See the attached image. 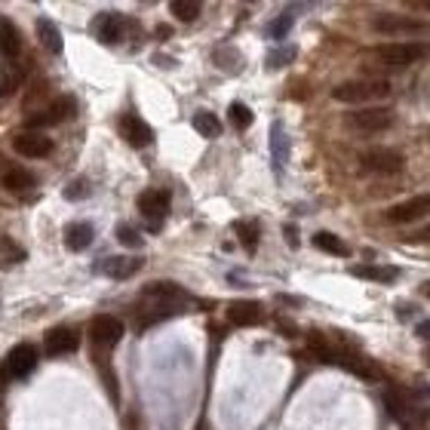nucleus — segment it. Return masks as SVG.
I'll return each mask as SVG.
<instances>
[{
  "label": "nucleus",
  "instance_id": "obj_1",
  "mask_svg": "<svg viewBox=\"0 0 430 430\" xmlns=\"http://www.w3.org/2000/svg\"><path fill=\"white\" fill-rule=\"evenodd\" d=\"M184 304H188V295H184L182 286H175V283L145 286V292H141V307H139V329H148L160 320L175 317Z\"/></svg>",
  "mask_w": 430,
  "mask_h": 430
},
{
  "label": "nucleus",
  "instance_id": "obj_2",
  "mask_svg": "<svg viewBox=\"0 0 430 430\" xmlns=\"http://www.w3.org/2000/svg\"><path fill=\"white\" fill-rule=\"evenodd\" d=\"M390 96V83L378 80V77H366V80H344L332 89L335 102L344 105H366V102H378V98Z\"/></svg>",
  "mask_w": 430,
  "mask_h": 430
},
{
  "label": "nucleus",
  "instance_id": "obj_3",
  "mask_svg": "<svg viewBox=\"0 0 430 430\" xmlns=\"http://www.w3.org/2000/svg\"><path fill=\"white\" fill-rule=\"evenodd\" d=\"M427 53H430L427 40H399V43H384L375 55L387 64V68H406V64L424 59Z\"/></svg>",
  "mask_w": 430,
  "mask_h": 430
},
{
  "label": "nucleus",
  "instance_id": "obj_4",
  "mask_svg": "<svg viewBox=\"0 0 430 430\" xmlns=\"http://www.w3.org/2000/svg\"><path fill=\"white\" fill-rule=\"evenodd\" d=\"M372 28L384 37H418L427 34V22L424 19H409V16H393V12H378L372 19Z\"/></svg>",
  "mask_w": 430,
  "mask_h": 430
},
{
  "label": "nucleus",
  "instance_id": "obj_5",
  "mask_svg": "<svg viewBox=\"0 0 430 430\" xmlns=\"http://www.w3.org/2000/svg\"><path fill=\"white\" fill-rule=\"evenodd\" d=\"M34 366H37V347H34V344H16V347L3 356V363H0V378L16 381V378L31 375Z\"/></svg>",
  "mask_w": 430,
  "mask_h": 430
},
{
  "label": "nucleus",
  "instance_id": "obj_6",
  "mask_svg": "<svg viewBox=\"0 0 430 430\" xmlns=\"http://www.w3.org/2000/svg\"><path fill=\"white\" fill-rule=\"evenodd\" d=\"M390 123H393L390 108H360V111H350L344 117V126L356 129V132H381Z\"/></svg>",
  "mask_w": 430,
  "mask_h": 430
},
{
  "label": "nucleus",
  "instance_id": "obj_7",
  "mask_svg": "<svg viewBox=\"0 0 430 430\" xmlns=\"http://www.w3.org/2000/svg\"><path fill=\"white\" fill-rule=\"evenodd\" d=\"M135 206H139V212L148 218V227H150V231H160L163 218H166V212H169V191L150 188V191H145V194H139Z\"/></svg>",
  "mask_w": 430,
  "mask_h": 430
},
{
  "label": "nucleus",
  "instance_id": "obj_8",
  "mask_svg": "<svg viewBox=\"0 0 430 430\" xmlns=\"http://www.w3.org/2000/svg\"><path fill=\"white\" fill-rule=\"evenodd\" d=\"M89 338L96 350H111L114 344H120V338H123V322L117 317H111V313H102V317L92 320Z\"/></svg>",
  "mask_w": 430,
  "mask_h": 430
},
{
  "label": "nucleus",
  "instance_id": "obj_9",
  "mask_svg": "<svg viewBox=\"0 0 430 430\" xmlns=\"http://www.w3.org/2000/svg\"><path fill=\"white\" fill-rule=\"evenodd\" d=\"M71 114H74V102H71L68 96H62V98H55V102H49L43 111H34L31 117L25 120L28 132H37L43 126H55V123H62V120H68Z\"/></svg>",
  "mask_w": 430,
  "mask_h": 430
},
{
  "label": "nucleus",
  "instance_id": "obj_10",
  "mask_svg": "<svg viewBox=\"0 0 430 430\" xmlns=\"http://www.w3.org/2000/svg\"><path fill=\"white\" fill-rule=\"evenodd\" d=\"M403 154L390 148H375V150H366L360 157V166L366 172H375V175H393V172L403 169Z\"/></svg>",
  "mask_w": 430,
  "mask_h": 430
},
{
  "label": "nucleus",
  "instance_id": "obj_11",
  "mask_svg": "<svg viewBox=\"0 0 430 430\" xmlns=\"http://www.w3.org/2000/svg\"><path fill=\"white\" fill-rule=\"evenodd\" d=\"M427 212H430V197L427 194H418V197L390 206V209L384 212V218L390 221V225H409V221L421 218V215H427Z\"/></svg>",
  "mask_w": 430,
  "mask_h": 430
},
{
  "label": "nucleus",
  "instance_id": "obj_12",
  "mask_svg": "<svg viewBox=\"0 0 430 430\" xmlns=\"http://www.w3.org/2000/svg\"><path fill=\"white\" fill-rule=\"evenodd\" d=\"M117 126H120V135H123L132 148H148L150 141H154V129L141 117H135V114H123Z\"/></svg>",
  "mask_w": 430,
  "mask_h": 430
},
{
  "label": "nucleus",
  "instance_id": "obj_13",
  "mask_svg": "<svg viewBox=\"0 0 430 430\" xmlns=\"http://www.w3.org/2000/svg\"><path fill=\"white\" fill-rule=\"evenodd\" d=\"M77 344H80V338H77V332L71 326H55L46 332V341H43V350H46L49 356H64L71 354V350H77Z\"/></svg>",
  "mask_w": 430,
  "mask_h": 430
},
{
  "label": "nucleus",
  "instance_id": "obj_14",
  "mask_svg": "<svg viewBox=\"0 0 430 430\" xmlns=\"http://www.w3.org/2000/svg\"><path fill=\"white\" fill-rule=\"evenodd\" d=\"M12 148H16V154H22V157L40 160V157H46L49 150H53V141H49V135H43V132H22V135H16Z\"/></svg>",
  "mask_w": 430,
  "mask_h": 430
},
{
  "label": "nucleus",
  "instance_id": "obj_15",
  "mask_svg": "<svg viewBox=\"0 0 430 430\" xmlns=\"http://www.w3.org/2000/svg\"><path fill=\"white\" fill-rule=\"evenodd\" d=\"M123 25H126L123 16H117V12H102V16H96V22H92V31H96V37L102 43L114 46V43L123 37Z\"/></svg>",
  "mask_w": 430,
  "mask_h": 430
},
{
  "label": "nucleus",
  "instance_id": "obj_16",
  "mask_svg": "<svg viewBox=\"0 0 430 430\" xmlns=\"http://www.w3.org/2000/svg\"><path fill=\"white\" fill-rule=\"evenodd\" d=\"M139 268H141V258H135V255L105 258V261L98 264V270H102L105 277H111V280H129L132 274H139Z\"/></svg>",
  "mask_w": 430,
  "mask_h": 430
},
{
  "label": "nucleus",
  "instance_id": "obj_17",
  "mask_svg": "<svg viewBox=\"0 0 430 430\" xmlns=\"http://www.w3.org/2000/svg\"><path fill=\"white\" fill-rule=\"evenodd\" d=\"M227 320L234 326H258L261 322V304L258 301H234L227 307Z\"/></svg>",
  "mask_w": 430,
  "mask_h": 430
},
{
  "label": "nucleus",
  "instance_id": "obj_18",
  "mask_svg": "<svg viewBox=\"0 0 430 430\" xmlns=\"http://www.w3.org/2000/svg\"><path fill=\"white\" fill-rule=\"evenodd\" d=\"M270 157H274V172L277 175H283L286 160H289V139H286L283 123L270 126Z\"/></svg>",
  "mask_w": 430,
  "mask_h": 430
},
{
  "label": "nucleus",
  "instance_id": "obj_19",
  "mask_svg": "<svg viewBox=\"0 0 430 430\" xmlns=\"http://www.w3.org/2000/svg\"><path fill=\"white\" fill-rule=\"evenodd\" d=\"M89 243H92V227L86 225V221H71V225L64 227V246H68L71 252H83Z\"/></svg>",
  "mask_w": 430,
  "mask_h": 430
},
{
  "label": "nucleus",
  "instance_id": "obj_20",
  "mask_svg": "<svg viewBox=\"0 0 430 430\" xmlns=\"http://www.w3.org/2000/svg\"><path fill=\"white\" fill-rule=\"evenodd\" d=\"M19 49H22V37H19L16 25L10 19H0V53L12 62L19 55Z\"/></svg>",
  "mask_w": 430,
  "mask_h": 430
},
{
  "label": "nucleus",
  "instance_id": "obj_21",
  "mask_svg": "<svg viewBox=\"0 0 430 430\" xmlns=\"http://www.w3.org/2000/svg\"><path fill=\"white\" fill-rule=\"evenodd\" d=\"M313 246H317L320 252H326V255H338V258H344V255L350 252L347 243H344L341 237L329 234V231H317V234H313Z\"/></svg>",
  "mask_w": 430,
  "mask_h": 430
},
{
  "label": "nucleus",
  "instance_id": "obj_22",
  "mask_svg": "<svg viewBox=\"0 0 430 430\" xmlns=\"http://www.w3.org/2000/svg\"><path fill=\"white\" fill-rule=\"evenodd\" d=\"M191 123H194V129H197L203 139H218L221 135V120L215 117L212 111H197L191 117Z\"/></svg>",
  "mask_w": 430,
  "mask_h": 430
},
{
  "label": "nucleus",
  "instance_id": "obj_23",
  "mask_svg": "<svg viewBox=\"0 0 430 430\" xmlns=\"http://www.w3.org/2000/svg\"><path fill=\"white\" fill-rule=\"evenodd\" d=\"M37 37H40V43L53 55L62 53V34H59V28H55L49 19H37Z\"/></svg>",
  "mask_w": 430,
  "mask_h": 430
},
{
  "label": "nucleus",
  "instance_id": "obj_24",
  "mask_svg": "<svg viewBox=\"0 0 430 430\" xmlns=\"http://www.w3.org/2000/svg\"><path fill=\"white\" fill-rule=\"evenodd\" d=\"M3 188L6 191H12V194H22V191H28V188H34V175L28 169H6L3 172Z\"/></svg>",
  "mask_w": 430,
  "mask_h": 430
},
{
  "label": "nucleus",
  "instance_id": "obj_25",
  "mask_svg": "<svg viewBox=\"0 0 430 430\" xmlns=\"http://www.w3.org/2000/svg\"><path fill=\"white\" fill-rule=\"evenodd\" d=\"M356 277L363 280H375V283H393L399 277L397 268H381V264H363V268H354Z\"/></svg>",
  "mask_w": 430,
  "mask_h": 430
},
{
  "label": "nucleus",
  "instance_id": "obj_26",
  "mask_svg": "<svg viewBox=\"0 0 430 430\" xmlns=\"http://www.w3.org/2000/svg\"><path fill=\"white\" fill-rule=\"evenodd\" d=\"M22 77H25V71H22L16 62H6L3 64V80H0V96H12V92L22 86Z\"/></svg>",
  "mask_w": 430,
  "mask_h": 430
},
{
  "label": "nucleus",
  "instance_id": "obj_27",
  "mask_svg": "<svg viewBox=\"0 0 430 430\" xmlns=\"http://www.w3.org/2000/svg\"><path fill=\"white\" fill-rule=\"evenodd\" d=\"M234 231H237V237H240L243 249H246V252H255L258 249V227L252 225V221H237Z\"/></svg>",
  "mask_w": 430,
  "mask_h": 430
},
{
  "label": "nucleus",
  "instance_id": "obj_28",
  "mask_svg": "<svg viewBox=\"0 0 430 430\" xmlns=\"http://www.w3.org/2000/svg\"><path fill=\"white\" fill-rule=\"evenodd\" d=\"M200 10H203V6L194 3V0H175V3H169V12H172V16H175L178 22H194V19H200Z\"/></svg>",
  "mask_w": 430,
  "mask_h": 430
},
{
  "label": "nucleus",
  "instance_id": "obj_29",
  "mask_svg": "<svg viewBox=\"0 0 430 430\" xmlns=\"http://www.w3.org/2000/svg\"><path fill=\"white\" fill-rule=\"evenodd\" d=\"M227 117H231V123L237 129H249L252 126V108H246L243 102H234L231 108H227Z\"/></svg>",
  "mask_w": 430,
  "mask_h": 430
},
{
  "label": "nucleus",
  "instance_id": "obj_30",
  "mask_svg": "<svg viewBox=\"0 0 430 430\" xmlns=\"http://www.w3.org/2000/svg\"><path fill=\"white\" fill-rule=\"evenodd\" d=\"M292 59H295V46L283 43V46H277L268 53V68H283V64H289Z\"/></svg>",
  "mask_w": 430,
  "mask_h": 430
},
{
  "label": "nucleus",
  "instance_id": "obj_31",
  "mask_svg": "<svg viewBox=\"0 0 430 430\" xmlns=\"http://www.w3.org/2000/svg\"><path fill=\"white\" fill-rule=\"evenodd\" d=\"M292 22H295V16H292V10L280 12V16H277V22H270L268 34H270V37H274V40H283V37H286V34H289Z\"/></svg>",
  "mask_w": 430,
  "mask_h": 430
},
{
  "label": "nucleus",
  "instance_id": "obj_32",
  "mask_svg": "<svg viewBox=\"0 0 430 430\" xmlns=\"http://www.w3.org/2000/svg\"><path fill=\"white\" fill-rule=\"evenodd\" d=\"M114 234H117V240L123 243V246H129V249H141V243H145V240H141V234L135 231L132 225H126V221H123V225H117V231H114Z\"/></svg>",
  "mask_w": 430,
  "mask_h": 430
},
{
  "label": "nucleus",
  "instance_id": "obj_33",
  "mask_svg": "<svg viewBox=\"0 0 430 430\" xmlns=\"http://www.w3.org/2000/svg\"><path fill=\"white\" fill-rule=\"evenodd\" d=\"M215 62H218L225 71H237V68H240V55H237V49H231V46L215 49Z\"/></svg>",
  "mask_w": 430,
  "mask_h": 430
},
{
  "label": "nucleus",
  "instance_id": "obj_34",
  "mask_svg": "<svg viewBox=\"0 0 430 430\" xmlns=\"http://www.w3.org/2000/svg\"><path fill=\"white\" fill-rule=\"evenodd\" d=\"M89 197V182L86 178H74L64 184V200H86Z\"/></svg>",
  "mask_w": 430,
  "mask_h": 430
},
{
  "label": "nucleus",
  "instance_id": "obj_35",
  "mask_svg": "<svg viewBox=\"0 0 430 430\" xmlns=\"http://www.w3.org/2000/svg\"><path fill=\"white\" fill-rule=\"evenodd\" d=\"M10 255V258H6V261H19V258H25V252H22V249H16V246H12V240H10V237H0V255Z\"/></svg>",
  "mask_w": 430,
  "mask_h": 430
},
{
  "label": "nucleus",
  "instance_id": "obj_36",
  "mask_svg": "<svg viewBox=\"0 0 430 430\" xmlns=\"http://www.w3.org/2000/svg\"><path fill=\"white\" fill-rule=\"evenodd\" d=\"M415 332H418V338H421V341H430V320H421Z\"/></svg>",
  "mask_w": 430,
  "mask_h": 430
},
{
  "label": "nucleus",
  "instance_id": "obj_37",
  "mask_svg": "<svg viewBox=\"0 0 430 430\" xmlns=\"http://www.w3.org/2000/svg\"><path fill=\"white\" fill-rule=\"evenodd\" d=\"M286 237H289V246H298V240H295V227H292V225H286Z\"/></svg>",
  "mask_w": 430,
  "mask_h": 430
},
{
  "label": "nucleus",
  "instance_id": "obj_38",
  "mask_svg": "<svg viewBox=\"0 0 430 430\" xmlns=\"http://www.w3.org/2000/svg\"><path fill=\"white\" fill-rule=\"evenodd\" d=\"M415 10H424V12H430V0H424V3H412Z\"/></svg>",
  "mask_w": 430,
  "mask_h": 430
},
{
  "label": "nucleus",
  "instance_id": "obj_39",
  "mask_svg": "<svg viewBox=\"0 0 430 430\" xmlns=\"http://www.w3.org/2000/svg\"><path fill=\"white\" fill-rule=\"evenodd\" d=\"M415 240H430V225H427V227H424V231H421L418 237H415Z\"/></svg>",
  "mask_w": 430,
  "mask_h": 430
},
{
  "label": "nucleus",
  "instance_id": "obj_40",
  "mask_svg": "<svg viewBox=\"0 0 430 430\" xmlns=\"http://www.w3.org/2000/svg\"><path fill=\"white\" fill-rule=\"evenodd\" d=\"M421 295L430 298V280H427V283H421Z\"/></svg>",
  "mask_w": 430,
  "mask_h": 430
},
{
  "label": "nucleus",
  "instance_id": "obj_41",
  "mask_svg": "<svg viewBox=\"0 0 430 430\" xmlns=\"http://www.w3.org/2000/svg\"><path fill=\"white\" fill-rule=\"evenodd\" d=\"M427 356H430V354H427Z\"/></svg>",
  "mask_w": 430,
  "mask_h": 430
}]
</instances>
